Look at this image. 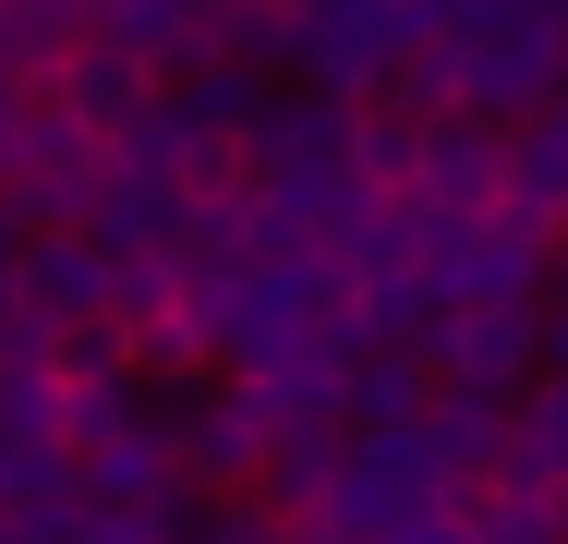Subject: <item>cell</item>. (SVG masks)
<instances>
[{"mask_svg":"<svg viewBox=\"0 0 568 544\" xmlns=\"http://www.w3.org/2000/svg\"><path fill=\"white\" fill-rule=\"evenodd\" d=\"M266 49H291L327 98H363L412 61V0H254Z\"/></svg>","mask_w":568,"mask_h":544,"instance_id":"1","label":"cell"},{"mask_svg":"<svg viewBox=\"0 0 568 544\" xmlns=\"http://www.w3.org/2000/svg\"><path fill=\"white\" fill-rule=\"evenodd\" d=\"M12 315H24V339H49V351H61V326L133 315V266H121L98 230H49V242L12 266Z\"/></svg>","mask_w":568,"mask_h":544,"instance_id":"2","label":"cell"},{"mask_svg":"<svg viewBox=\"0 0 568 544\" xmlns=\"http://www.w3.org/2000/svg\"><path fill=\"white\" fill-rule=\"evenodd\" d=\"M85 12H98V37L133 49V61H182V49H219L242 0H85Z\"/></svg>","mask_w":568,"mask_h":544,"instance_id":"5","label":"cell"},{"mask_svg":"<svg viewBox=\"0 0 568 544\" xmlns=\"http://www.w3.org/2000/svg\"><path fill=\"white\" fill-rule=\"evenodd\" d=\"M508 194H520L532 218H568V85L520 121V182H508Z\"/></svg>","mask_w":568,"mask_h":544,"instance_id":"6","label":"cell"},{"mask_svg":"<svg viewBox=\"0 0 568 544\" xmlns=\"http://www.w3.org/2000/svg\"><path fill=\"white\" fill-rule=\"evenodd\" d=\"M278 412L254 400V387H230V400H206L194 424H182V472L194 484H254V472H278Z\"/></svg>","mask_w":568,"mask_h":544,"instance_id":"4","label":"cell"},{"mask_svg":"<svg viewBox=\"0 0 568 544\" xmlns=\"http://www.w3.org/2000/svg\"><path fill=\"white\" fill-rule=\"evenodd\" d=\"M557 351V326L532 315V291H459L448 315H436V363H448V387H520L532 363Z\"/></svg>","mask_w":568,"mask_h":544,"instance_id":"3","label":"cell"}]
</instances>
